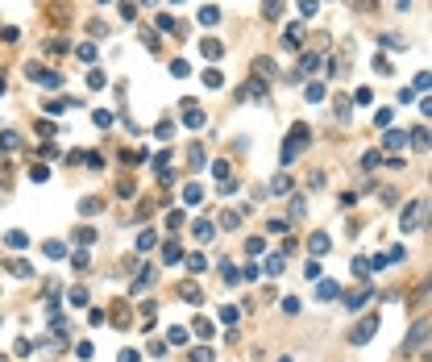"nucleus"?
Here are the masks:
<instances>
[{
	"instance_id": "obj_1",
	"label": "nucleus",
	"mask_w": 432,
	"mask_h": 362,
	"mask_svg": "<svg viewBox=\"0 0 432 362\" xmlns=\"http://www.w3.org/2000/svg\"><path fill=\"white\" fill-rule=\"evenodd\" d=\"M424 221H428V200H424V196H416V200L403 208L399 229H403V233H416V229H424Z\"/></svg>"
},
{
	"instance_id": "obj_2",
	"label": "nucleus",
	"mask_w": 432,
	"mask_h": 362,
	"mask_svg": "<svg viewBox=\"0 0 432 362\" xmlns=\"http://www.w3.org/2000/svg\"><path fill=\"white\" fill-rule=\"evenodd\" d=\"M308 137H312V133H308V125H295V129L287 133V142H283V167H291V162L299 158V150L308 146Z\"/></svg>"
},
{
	"instance_id": "obj_3",
	"label": "nucleus",
	"mask_w": 432,
	"mask_h": 362,
	"mask_svg": "<svg viewBox=\"0 0 432 362\" xmlns=\"http://www.w3.org/2000/svg\"><path fill=\"white\" fill-rule=\"evenodd\" d=\"M374 333H378V312H370V317H361V321L353 325V333H349V342H353V346H366V342H370Z\"/></svg>"
},
{
	"instance_id": "obj_4",
	"label": "nucleus",
	"mask_w": 432,
	"mask_h": 362,
	"mask_svg": "<svg viewBox=\"0 0 432 362\" xmlns=\"http://www.w3.org/2000/svg\"><path fill=\"white\" fill-rule=\"evenodd\" d=\"M183 121H187V129H204V125H208L204 109H195V100H191V96L183 100Z\"/></svg>"
},
{
	"instance_id": "obj_5",
	"label": "nucleus",
	"mask_w": 432,
	"mask_h": 362,
	"mask_svg": "<svg viewBox=\"0 0 432 362\" xmlns=\"http://www.w3.org/2000/svg\"><path fill=\"white\" fill-rule=\"evenodd\" d=\"M382 146H387L391 154H395V150H403V146H407V129H387V137H382Z\"/></svg>"
},
{
	"instance_id": "obj_6",
	"label": "nucleus",
	"mask_w": 432,
	"mask_h": 362,
	"mask_svg": "<svg viewBox=\"0 0 432 362\" xmlns=\"http://www.w3.org/2000/svg\"><path fill=\"white\" fill-rule=\"evenodd\" d=\"M204 162H208V158H204V146L191 142V146H187V167H191V171H204Z\"/></svg>"
},
{
	"instance_id": "obj_7",
	"label": "nucleus",
	"mask_w": 432,
	"mask_h": 362,
	"mask_svg": "<svg viewBox=\"0 0 432 362\" xmlns=\"http://www.w3.org/2000/svg\"><path fill=\"white\" fill-rule=\"evenodd\" d=\"M370 296H374V287H357V291H353V296H345V308H353V312H357V308H361V304H366V300H370Z\"/></svg>"
},
{
	"instance_id": "obj_8",
	"label": "nucleus",
	"mask_w": 432,
	"mask_h": 362,
	"mask_svg": "<svg viewBox=\"0 0 432 362\" xmlns=\"http://www.w3.org/2000/svg\"><path fill=\"white\" fill-rule=\"evenodd\" d=\"M424 337H428V325L420 321L416 329H412V337H407V342H403V350H420V346H424Z\"/></svg>"
},
{
	"instance_id": "obj_9",
	"label": "nucleus",
	"mask_w": 432,
	"mask_h": 362,
	"mask_svg": "<svg viewBox=\"0 0 432 362\" xmlns=\"http://www.w3.org/2000/svg\"><path fill=\"white\" fill-rule=\"evenodd\" d=\"M191 233H195V238H200V241H212V233H216V225H212V221H195V225H191Z\"/></svg>"
},
{
	"instance_id": "obj_10",
	"label": "nucleus",
	"mask_w": 432,
	"mask_h": 362,
	"mask_svg": "<svg viewBox=\"0 0 432 362\" xmlns=\"http://www.w3.org/2000/svg\"><path fill=\"white\" fill-rule=\"evenodd\" d=\"M337 296H341V287H337L333 279H324V283L316 287V300H337Z\"/></svg>"
},
{
	"instance_id": "obj_11",
	"label": "nucleus",
	"mask_w": 432,
	"mask_h": 362,
	"mask_svg": "<svg viewBox=\"0 0 432 362\" xmlns=\"http://www.w3.org/2000/svg\"><path fill=\"white\" fill-rule=\"evenodd\" d=\"M308 246H312V254H324V250L333 246V238H329V233H312V241H308Z\"/></svg>"
},
{
	"instance_id": "obj_12",
	"label": "nucleus",
	"mask_w": 432,
	"mask_h": 362,
	"mask_svg": "<svg viewBox=\"0 0 432 362\" xmlns=\"http://www.w3.org/2000/svg\"><path fill=\"white\" fill-rule=\"evenodd\" d=\"M191 329H195V337H204V342H208V337L216 333V329H212V321H208V317H195V325H191Z\"/></svg>"
},
{
	"instance_id": "obj_13",
	"label": "nucleus",
	"mask_w": 432,
	"mask_h": 362,
	"mask_svg": "<svg viewBox=\"0 0 432 362\" xmlns=\"http://www.w3.org/2000/svg\"><path fill=\"white\" fill-rule=\"evenodd\" d=\"M245 92H250V100L266 104V84H262V79H250V88H245Z\"/></svg>"
},
{
	"instance_id": "obj_14",
	"label": "nucleus",
	"mask_w": 432,
	"mask_h": 362,
	"mask_svg": "<svg viewBox=\"0 0 432 362\" xmlns=\"http://www.w3.org/2000/svg\"><path fill=\"white\" fill-rule=\"evenodd\" d=\"M8 271H13L17 279H29V275H33V266H29L25 258H13V262H8Z\"/></svg>"
},
{
	"instance_id": "obj_15",
	"label": "nucleus",
	"mask_w": 432,
	"mask_h": 362,
	"mask_svg": "<svg viewBox=\"0 0 432 362\" xmlns=\"http://www.w3.org/2000/svg\"><path fill=\"white\" fill-rule=\"evenodd\" d=\"M262 271L266 275H283V254H270V258L262 262Z\"/></svg>"
},
{
	"instance_id": "obj_16",
	"label": "nucleus",
	"mask_w": 432,
	"mask_h": 362,
	"mask_svg": "<svg viewBox=\"0 0 432 362\" xmlns=\"http://www.w3.org/2000/svg\"><path fill=\"white\" fill-rule=\"evenodd\" d=\"M162 258H167V262H179V258H183V246H179V241H167V246H162Z\"/></svg>"
},
{
	"instance_id": "obj_17",
	"label": "nucleus",
	"mask_w": 432,
	"mask_h": 362,
	"mask_svg": "<svg viewBox=\"0 0 432 362\" xmlns=\"http://www.w3.org/2000/svg\"><path fill=\"white\" fill-rule=\"evenodd\" d=\"M187 271H191V275L208 271V258H204V254H187Z\"/></svg>"
},
{
	"instance_id": "obj_18",
	"label": "nucleus",
	"mask_w": 432,
	"mask_h": 362,
	"mask_svg": "<svg viewBox=\"0 0 432 362\" xmlns=\"http://www.w3.org/2000/svg\"><path fill=\"white\" fill-rule=\"evenodd\" d=\"M287 46H291V50H295V46L303 42V25H287V38H283Z\"/></svg>"
},
{
	"instance_id": "obj_19",
	"label": "nucleus",
	"mask_w": 432,
	"mask_h": 362,
	"mask_svg": "<svg viewBox=\"0 0 432 362\" xmlns=\"http://www.w3.org/2000/svg\"><path fill=\"white\" fill-rule=\"evenodd\" d=\"M316 67H320V54H312V50H308V54L299 58V71H308V75H312V71H316Z\"/></svg>"
},
{
	"instance_id": "obj_20",
	"label": "nucleus",
	"mask_w": 432,
	"mask_h": 362,
	"mask_svg": "<svg viewBox=\"0 0 432 362\" xmlns=\"http://www.w3.org/2000/svg\"><path fill=\"white\" fill-rule=\"evenodd\" d=\"M91 121H96L100 129H112V113L108 109H96V113H91Z\"/></svg>"
},
{
	"instance_id": "obj_21",
	"label": "nucleus",
	"mask_w": 432,
	"mask_h": 362,
	"mask_svg": "<svg viewBox=\"0 0 432 362\" xmlns=\"http://www.w3.org/2000/svg\"><path fill=\"white\" fill-rule=\"evenodd\" d=\"M183 200H187V204H200V200H204V188H200V183H187V192H183Z\"/></svg>"
},
{
	"instance_id": "obj_22",
	"label": "nucleus",
	"mask_w": 432,
	"mask_h": 362,
	"mask_svg": "<svg viewBox=\"0 0 432 362\" xmlns=\"http://www.w3.org/2000/svg\"><path fill=\"white\" fill-rule=\"evenodd\" d=\"M179 291H183V300H187V304H200V300H204V296H200V287H195V283H183Z\"/></svg>"
},
{
	"instance_id": "obj_23",
	"label": "nucleus",
	"mask_w": 432,
	"mask_h": 362,
	"mask_svg": "<svg viewBox=\"0 0 432 362\" xmlns=\"http://www.w3.org/2000/svg\"><path fill=\"white\" fill-rule=\"evenodd\" d=\"M100 208H104V200H96V196H87V200H79V213H100Z\"/></svg>"
},
{
	"instance_id": "obj_24",
	"label": "nucleus",
	"mask_w": 432,
	"mask_h": 362,
	"mask_svg": "<svg viewBox=\"0 0 432 362\" xmlns=\"http://www.w3.org/2000/svg\"><path fill=\"white\" fill-rule=\"evenodd\" d=\"M270 192H274V196L291 192V179H287V175H274V179H270Z\"/></svg>"
},
{
	"instance_id": "obj_25",
	"label": "nucleus",
	"mask_w": 432,
	"mask_h": 362,
	"mask_svg": "<svg viewBox=\"0 0 432 362\" xmlns=\"http://www.w3.org/2000/svg\"><path fill=\"white\" fill-rule=\"evenodd\" d=\"M378 162H382V158H378V150H366V154H361V171H374Z\"/></svg>"
},
{
	"instance_id": "obj_26",
	"label": "nucleus",
	"mask_w": 432,
	"mask_h": 362,
	"mask_svg": "<svg viewBox=\"0 0 432 362\" xmlns=\"http://www.w3.org/2000/svg\"><path fill=\"white\" fill-rule=\"evenodd\" d=\"M112 321L121 325V329H129V308H125V304H116V308H112Z\"/></svg>"
},
{
	"instance_id": "obj_27",
	"label": "nucleus",
	"mask_w": 432,
	"mask_h": 362,
	"mask_svg": "<svg viewBox=\"0 0 432 362\" xmlns=\"http://www.w3.org/2000/svg\"><path fill=\"white\" fill-rule=\"evenodd\" d=\"M17 146H21V137H17V133H8V129L0 133V150H17Z\"/></svg>"
},
{
	"instance_id": "obj_28",
	"label": "nucleus",
	"mask_w": 432,
	"mask_h": 362,
	"mask_svg": "<svg viewBox=\"0 0 432 362\" xmlns=\"http://www.w3.org/2000/svg\"><path fill=\"white\" fill-rule=\"evenodd\" d=\"M220 321H225V325H237V321H241V312L233 308V304H225V308H220Z\"/></svg>"
},
{
	"instance_id": "obj_29",
	"label": "nucleus",
	"mask_w": 432,
	"mask_h": 362,
	"mask_svg": "<svg viewBox=\"0 0 432 362\" xmlns=\"http://www.w3.org/2000/svg\"><path fill=\"white\" fill-rule=\"evenodd\" d=\"M412 146H416V150H428V129H424V125L412 133Z\"/></svg>"
},
{
	"instance_id": "obj_30",
	"label": "nucleus",
	"mask_w": 432,
	"mask_h": 362,
	"mask_svg": "<svg viewBox=\"0 0 432 362\" xmlns=\"http://www.w3.org/2000/svg\"><path fill=\"white\" fill-rule=\"evenodd\" d=\"M200 50H204V58H220V42L208 38V42H200Z\"/></svg>"
},
{
	"instance_id": "obj_31",
	"label": "nucleus",
	"mask_w": 432,
	"mask_h": 362,
	"mask_svg": "<svg viewBox=\"0 0 432 362\" xmlns=\"http://www.w3.org/2000/svg\"><path fill=\"white\" fill-rule=\"evenodd\" d=\"M262 13L266 17H278V13H283V0H262Z\"/></svg>"
},
{
	"instance_id": "obj_32",
	"label": "nucleus",
	"mask_w": 432,
	"mask_h": 362,
	"mask_svg": "<svg viewBox=\"0 0 432 362\" xmlns=\"http://www.w3.org/2000/svg\"><path fill=\"white\" fill-rule=\"evenodd\" d=\"M254 71H258V79H262V75H274V63H270V58H258V63H254Z\"/></svg>"
},
{
	"instance_id": "obj_33",
	"label": "nucleus",
	"mask_w": 432,
	"mask_h": 362,
	"mask_svg": "<svg viewBox=\"0 0 432 362\" xmlns=\"http://www.w3.org/2000/svg\"><path fill=\"white\" fill-rule=\"evenodd\" d=\"M67 300H71L75 308H84V304H87V291H84V287H71V296H67Z\"/></svg>"
},
{
	"instance_id": "obj_34",
	"label": "nucleus",
	"mask_w": 432,
	"mask_h": 362,
	"mask_svg": "<svg viewBox=\"0 0 432 362\" xmlns=\"http://www.w3.org/2000/svg\"><path fill=\"white\" fill-rule=\"evenodd\" d=\"M216 21H220L216 8H200V25H216Z\"/></svg>"
},
{
	"instance_id": "obj_35",
	"label": "nucleus",
	"mask_w": 432,
	"mask_h": 362,
	"mask_svg": "<svg viewBox=\"0 0 432 362\" xmlns=\"http://www.w3.org/2000/svg\"><path fill=\"white\" fill-rule=\"evenodd\" d=\"M204 84H208V88H220V84H225V75L212 67V71H204Z\"/></svg>"
},
{
	"instance_id": "obj_36",
	"label": "nucleus",
	"mask_w": 432,
	"mask_h": 362,
	"mask_svg": "<svg viewBox=\"0 0 432 362\" xmlns=\"http://www.w3.org/2000/svg\"><path fill=\"white\" fill-rule=\"evenodd\" d=\"M220 225H225V229H237V225H241V213H233V208H229V213L220 217Z\"/></svg>"
},
{
	"instance_id": "obj_37",
	"label": "nucleus",
	"mask_w": 432,
	"mask_h": 362,
	"mask_svg": "<svg viewBox=\"0 0 432 362\" xmlns=\"http://www.w3.org/2000/svg\"><path fill=\"white\" fill-rule=\"evenodd\" d=\"M71 266H75V271H87V266H91V258H87L84 250H79V254H71Z\"/></svg>"
},
{
	"instance_id": "obj_38",
	"label": "nucleus",
	"mask_w": 432,
	"mask_h": 362,
	"mask_svg": "<svg viewBox=\"0 0 432 362\" xmlns=\"http://www.w3.org/2000/svg\"><path fill=\"white\" fill-rule=\"evenodd\" d=\"M382 258H387V266H391V262H407V250H403V246H395L391 254H382Z\"/></svg>"
},
{
	"instance_id": "obj_39",
	"label": "nucleus",
	"mask_w": 432,
	"mask_h": 362,
	"mask_svg": "<svg viewBox=\"0 0 432 362\" xmlns=\"http://www.w3.org/2000/svg\"><path fill=\"white\" fill-rule=\"evenodd\" d=\"M353 275L366 279V275H370V258H353Z\"/></svg>"
},
{
	"instance_id": "obj_40",
	"label": "nucleus",
	"mask_w": 432,
	"mask_h": 362,
	"mask_svg": "<svg viewBox=\"0 0 432 362\" xmlns=\"http://www.w3.org/2000/svg\"><path fill=\"white\" fill-rule=\"evenodd\" d=\"M212 175H216L220 183H225V179H229V162H225V158H220V162H212Z\"/></svg>"
},
{
	"instance_id": "obj_41",
	"label": "nucleus",
	"mask_w": 432,
	"mask_h": 362,
	"mask_svg": "<svg viewBox=\"0 0 432 362\" xmlns=\"http://www.w3.org/2000/svg\"><path fill=\"white\" fill-rule=\"evenodd\" d=\"M25 241H29V238H25V233H21V229H13V233H8V246H17V250H21V246H25Z\"/></svg>"
},
{
	"instance_id": "obj_42",
	"label": "nucleus",
	"mask_w": 432,
	"mask_h": 362,
	"mask_svg": "<svg viewBox=\"0 0 432 362\" xmlns=\"http://www.w3.org/2000/svg\"><path fill=\"white\" fill-rule=\"evenodd\" d=\"M75 238H79V241H84V246H91V241H96V229H87V225H84V229H79V233H75Z\"/></svg>"
},
{
	"instance_id": "obj_43",
	"label": "nucleus",
	"mask_w": 432,
	"mask_h": 362,
	"mask_svg": "<svg viewBox=\"0 0 432 362\" xmlns=\"http://www.w3.org/2000/svg\"><path fill=\"white\" fill-rule=\"evenodd\" d=\"M46 254H50V258H67V250L58 246V241H46Z\"/></svg>"
},
{
	"instance_id": "obj_44",
	"label": "nucleus",
	"mask_w": 432,
	"mask_h": 362,
	"mask_svg": "<svg viewBox=\"0 0 432 362\" xmlns=\"http://www.w3.org/2000/svg\"><path fill=\"white\" fill-rule=\"evenodd\" d=\"M374 71H378V75H391V63H387V54H378V58H374Z\"/></svg>"
},
{
	"instance_id": "obj_45",
	"label": "nucleus",
	"mask_w": 432,
	"mask_h": 362,
	"mask_svg": "<svg viewBox=\"0 0 432 362\" xmlns=\"http://www.w3.org/2000/svg\"><path fill=\"white\" fill-rule=\"evenodd\" d=\"M303 279H320V262H303Z\"/></svg>"
},
{
	"instance_id": "obj_46",
	"label": "nucleus",
	"mask_w": 432,
	"mask_h": 362,
	"mask_svg": "<svg viewBox=\"0 0 432 362\" xmlns=\"http://www.w3.org/2000/svg\"><path fill=\"white\" fill-rule=\"evenodd\" d=\"M262 246H266V238H250V241H245V250H250V254H262Z\"/></svg>"
},
{
	"instance_id": "obj_47",
	"label": "nucleus",
	"mask_w": 432,
	"mask_h": 362,
	"mask_svg": "<svg viewBox=\"0 0 432 362\" xmlns=\"http://www.w3.org/2000/svg\"><path fill=\"white\" fill-rule=\"evenodd\" d=\"M104 84H108V79H104V71H91V75H87V88H104Z\"/></svg>"
},
{
	"instance_id": "obj_48",
	"label": "nucleus",
	"mask_w": 432,
	"mask_h": 362,
	"mask_svg": "<svg viewBox=\"0 0 432 362\" xmlns=\"http://www.w3.org/2000/svg\"><path fill=\"white\" fill-rule=\"evenodd\" d=\"M337 117H341V121H349V100H345V96H337Z\"/></svg>"
},
{
	"instance_id": "obj_49",
	"label": "nucleus",
	"mask_w": 432,
	"mask_h": 362,
	"mask_svg": "<svg viewBox=\"0 0 432 362\" xmlns=\"http://www.w3.org/2000/svg\"><path fill=\"white\" fill-rule=\"evenodd\" d=\"M308 100H312V104L324 100V88H320V84H308Z\"/></svg>"
},
{
	"instance_id": "obj_50",
	"label": "nucleus",
	"mask_w": 432,
	"mask_h": 362,
	"mask_svg": "<svg viewBox=\"0 0 432 362\" xmlns=\"http://www.w3.org/2000/svg\"><path fill=\"white\" fill-rule=\"evenodd\" d=\"M316 13V0H299V17H312Z\"/></svg>"
},
{
	"instance_id": "obj_51",
	"label": "nucleus",
	"mask_w": 432,
	"mask_h": 362,
	"mask_svg": "<svg viewBox=\"0 0 432 362\" xmlns=\"http://www.w3.org/2000/svg\"><path fill=\"white\" fill-rule=\"evenodd\" d=\"M154 241H158L154 233H142V238H137V250H150V246H154Z\"/></svg>"
},
{
	"instance_id": "obj_52",
	"label": "nucleus",
	"mask_w": 432,
	"mask_h": 362,
	"mask_svg": "<svg viewBox=\"0 0 432 362\" xmlns=\"http://www.w3.org/2000/svg\"><path fill=\"white\" fill-rule=\"evenodd\" d=\"M283 312H287V317H295V312H299V300H295V296L283 300Z\"/></svg>"
},
{
	"instance_id": "obj_53",
	"label": "nucleus",
	"mask_w": 432,
	"mask_h": 362,
	"mask_svg": "<svg viewBox=\"0 0 432 362\" xmlns=\"http://www.w3.org/2000/svg\"><path fill=\"white\" fill-rule=\"evenodd\" d=\"M191 362H212V350H191Z\"/></svg>"
},
{
	"instance_id": "obj_54",
	"label": "nucleus",
	"mask_w": 432,
	"mask_h": 362,
	"mask_svg": "<svg viewBox=\"0 0 432 362\" xmlns=\"http://www.w3.org/2000/svg\"><path fill=\"white\" fill-rule=\"evenodd\" d=\"M121 17H125V21H133V17H137V4H129V0H125V4H121Z\"/></svg>"
},
{
	"instance_id": "obj_55",
	"label": "nucleus",
	"mask_w": 432,
	"mask_h": 362,
	"mask_svg": "<svg viewBox=\"0 0 432 362\" xmlns=\"http://www.w3.org/2000/svg\"><path fill=\"white\" fill-rule=\"evenodd\" d=\"M353 100H357V104H370V100H374V92H370V88H357Z\"/></svg>"
},
{
	"instance_id": "obj_56",
	"label": "nucleus",
	"mask_w": 432,
	"mask_h": 362,
	"mask_svg": "<svg viewBox=\"0 0 432 362\" xmlns=\"http://www.w3.org/2000/svg\"><path fill=\"white\" fill-rule=\"evenodd\" d=\"M303 213H308V204H303V200H295V204H291V221H299Z\"/></svg>"
},
{
	"instance_id": "obj_57",
	"label": "nucleus",
	"mask_w": 432,
	"mask_h": 362,
	"mask_svg": "<svg viewBox=\"0 0 432 362\" xmlns=\"http://www.w3.org/2000/svg\"><path fill=\"white\" fill-rule=\"evenodd\" d=\"M158 29H167V33H171V29H174V33H179V25H174V21H171V17H167V13H162V17H158Z\"/></svg>"
},
{
	"instance_id": "obj_58",
	"label": "nucleus",
	"mask_w": 432,
	"mask_h": 362,
	"mask_svg": "<svg viewBox=\"0 0 432 362\" xmlns=\"http://www.w3.org/2000/svg\"><path fill=\"white\" fill-rule=\"evenodd\" d=\"M287 225H291V221H270V225H266V233H287Z\"/></svg>"
},
{
	"instance_id": "obj_59",
	"label": "nucleus",
	"mask_w": 432,
	"mask_h": 362,
	"mask_svg": "<svg viewBox=\"0 0 432 362\" xmlns=\"http://www.w3.org/2000/svg\"><path fill=\"white\" fill-rule=\"evenodd\" d=\"M38 133L42 137H54V121H38Z\"/></svg>"
},
{
	"instance_id": "obj_60",
	"label": "nucleus",
	"mask_w": 432,
	"mask_h": 362,
	"mask_svg": "<svg viewBox=\"0 0 432 362\" xmlns=\"http://www.w3.org/2000/svg\"><path fill=\"white\" fill-rule=\"evenodd\" d=\"M154 133H158V137H171V133H174V121H162V125H158Z\"/></svg>"
},
{
	"instance_id": "obj_61",
	"label": "nucleus",
	"mask_w": 432,
	"mask_h": 362,
	"mask_svg": "<svg viewBox=\"0 0 432 362\" xmlns=\"http://www.w3.org/2000/svg\"><path fill=\"white\" fill-rule=\"evenodd\" d=\"M121 362H137V354L133 350H121Z\"/></svg>"
},
{
	"instance_id": "obj_62",
	"label": "nucleus",
	"mask_w": 432,
	"mask_h": 362,
	"mask_svg": "<svg viewBox=\"0 0 432 362\" xmlns=\"http://www.w3.org/2000/svg\"><path fill=\"white\" fill-rule=\"evenodd\" d=\"M171 4H183V0H171Z\"/></svg>"
},
{
	"instance_id": "obj_63",
	"label": "nucleus",
	"mask_w": 432,
	"mask_h": 362,
	"mask_svg": "<svg viewBox=\"0 0 432 362\" xmlns=\"http://www.w3.org/2000/svg\"><path fill=\"white\" fill-rule=\"evenodd\" d=\"M100 4H108V0H100Z\"/></svg>"
}]
</instances>
